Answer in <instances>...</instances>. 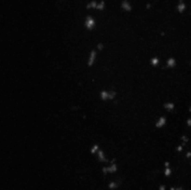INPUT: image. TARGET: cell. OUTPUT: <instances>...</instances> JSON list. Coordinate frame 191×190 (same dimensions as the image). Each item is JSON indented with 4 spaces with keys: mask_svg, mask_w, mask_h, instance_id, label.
<instances>
[{
    "mask_svg": "<svg viewBox=\"0 0 191 190\" xmlns=\"http://www.w3.org/2000/svg\"><path fill=\"white\" fill-rule=\"evenodd\" d=\"M101 95V99L104 100V101H106V100H109V99H113L116 97L117 95V93L114 92V91H104L100 93Z\"/></svg>",
    "mask_w": 191,
    "mask_h": 190,
    "instance_id": "obj_1",
    "label": "cell"
},
{
    "mask_svg": "<svg viewBox=\"0 0 191 190\" xmlns=\"http://www.w3.org/2000/svg\"><path fill=\"white\" fill-rule=\"evenodd\" d=\"M178 65V61L176 58L170 57L167 60V68H174Z\"/></svg>",
    "mask_w": 191,
    "mask_h": 190,
    "instance_id": "obj_2",
    "label": "cell"
},
{
    "mask_svg": "<svg viewBox=\"0 0 191 190\" xmlns=\"http://www.w3.org/2000/svg\"><path fill=\"white\" fill-rule=\"evenodd\" d=\"M118 171V165L116 163H113L111 166L107 167V168H104L103 169V171L104 173H116V171Z\"/></svg>",
    "mask_w": 191,
    "mask_h": 190,
    "instance_id": "obj_3",
    "label": "cell"
},
{
    "mask_svg": "<svg viewBox=\"0 0 191 190\" xmlns=\"http://www.w3.org/2000/svg\"><path fill=\"white\" fill-rule=\"evenodd\" d=\"M96 55H97L96 51L93 50L91 52V54H89V61H88V66H92L93 63L95 62V61H96Z\"/></svg>",
    "mask_w": 191,
    "mask_h": 190,
    "instance_id": "obj_4",
    "label": "cell"
},
{
    "mask_svg": "<svg viewBox=\"0 0 191 190\" xmlns=\"http://www.w3.org/2000/svg\"><path fill=\"white\" fill-rule=\"evenodd\" d=\"M164 108L167 110V111H173V110H175V108H176V103H173V102H167L166 103H164Z\"/></svg>",
    "mask_w": 191,
    "mask_h": 190,
    "instance_id": "obj_5",
    "label": "cell"
},
{
    "mask_svg": "<svg viewBox=\"0 0 191 190\" xmlns=\"http://www.w3.org/2000/svg\"><path fill=\"white\" fill-rule=\"evenodd\" d=\"M166 124V117H160L159 120L156 122V127L157 128H162V127Z\"/></svg>",
    "mask_w": 191,
    "mask_h": 190,
    "instance_id": "obj_6",
    "label": "cell"
},
{
    "mask_svg": "<svg viewBox=\"0 0 191 190\" xmlns=\"http://www.w3.org/2000/svg\"><path fill=\"white\" fill-rule=\"evenodd\" d=\"M94 24H95L94 21L91 20V19H89V18L87 19V27H88V29H92Z\"/></svg>",
    "mask_w": 191,
    "mask_h": 190,
    "instance_id": "obj_7",
    "label": "cell"
},
{
    "mask_svg": "<svg viewBox=\"0 0 191 190\" xmlns=\"http://www.w3.org/2000/svg\"><path fill=\"white\" fill-rule=\"evenodd\" d=\"M164 174H165L166 176H171V167H167V169H165V171H164Z\"/></svg>",
    "mask_w": 191,
    "mask_h": 190,
    "instance_id": "obj_8",
    "label": "cell"
},
{
    "mask_svg": "<svg viewBox=\"0 0 191 190\" xmlns=\"http://www.w3.org/2000/svg\"><path fill=\"white\" fill-rule=\"evenodd\" d=\"M185 156H186V158H188V160H191V149H189V150H188V151L186 152Z\"/></svg>",
    "mask_w": 191,
    "mask_h": 190,
    "instance_id": "obj_9",
    "label": "cell"
},
{
    "mask_svg": "<svg viewBox=\"0 0 191 190\" xmlns=\"http://www.w3.org/2000/svg\"><path fill=\"white\" fill-rule=\"evenodd\" d=\"M186 125L188 126V128L191 129V117H189L186 118Z\"/></svg>",
    "mask_w": 191,
    "mask_h": 190,
    "instance_id": "obj_10",
    "label": "cell"
},
{
    "mask_svg": "<svg viewBox=\"0 0 191 190\" xmlns=\"http://www.w3.org/2000/svg\"><path fill=\"white\" fill-rule=\"evenodd\" d=\"M152 61H153V63H152L153 66H157V65H158V63H159V59H158V58H153Z\"/></svg>",
    "mask_w": 191,
    "mask_h": 190,
    "instance_id": "obj_11",
    "label": "cell"
},
{
    "mask_svg": "<svg viewBox=\"0 0 191 190\" xmlns=\"http://www.w3.org/2000/svg\"><path fill=\"white\" fill-rule=\"evenodd\" d=\"M118 187V185L116 184V183H110L109 184V188L110 189H115Z\"/></svg>",
    "mask_w": 191,
    "mask_h": 190,
    "instance_id": "obj_12",
    "label": "cell"
},
{
    "mask_svg": "<svg viewBox=\"0 0 191 190\" xmlns=\"http://www.w3.org/2000/svg\"><path fill=\"white\" fill-rule=\"evenodd\" d=\"M92 147H93V148L91 149V153H95V152L99 149V146H98V145H97V144H94Z\"/></svg>",
    "mask_w": 191,
    "mask_h": 190,
    "instance_id": "obj_13",
    "label": "cell"
},
{
    "mask_svg": "<svg viewBox=\"0 0 191 190\" xmlns=\"http://www.w3.org/2000/svg\"><path fill=\"white\" fill-rule=\"evenodd\" d=\"M159 190H165V186H163V185H161V186H160V188H159Z\"/></svg>",
    "mask_w": 191,
    "mask_h": 190,
    "instance_id": "obj_14",
    "label": "cell"
},
{
    "mask_svg": "<svg viewBox=\"0 0 191 190\" xmlns=\"http://www.w3.org/2000/svg\"><path fill=\"white\" fill-rule=\"evenodd\" d=\"M189 167H190V169H191V160H190V162H189Z\"/></svg>",
    "mask_w": 191,
    "mask_h": 190,
    "instance_id": "obj_15",
    "label": "cell"
}]
</instances>
